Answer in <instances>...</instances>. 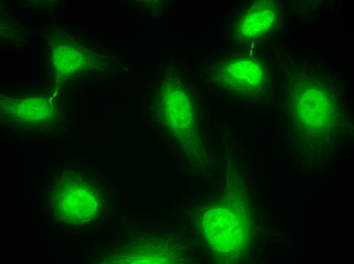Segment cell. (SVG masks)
Here are the masks:
<instances>
[{
	"mask_svg": "<svg viewBox=\"0 0 354 264\" xmlns=\"http://www.w3.org/2000/svg\"><path fill=\"white\" fill-rule=\"evenodd\" d=\"M275 19L270 3L263 2L252 6L244 14L240 24V33L245 38H254L267 31Z\"/></svg>",
	"mask_w": 354,
	"mask_h": 264,
	"instance_id": "obj_2",
	"label": "cell"
},
{
	"mask_svg": "<svg viewBox=\"0 0 354 264\" xmlns=\"http://www.w3.org/2000/svg\"><path fill=\"white\" fill-rule=\"evenodd\" d=\"M212 71L219 83L231 91L233 88L238 92L239 89L243 91V89L257 88L264 79V69L261 63L249 59L225 58L215 63Z\"/></svg>",
	"mask_w": 354,
	"mask_h": 264,
	"instance_id": "obj_1",
	"label": "cell"
}]
</instances>
